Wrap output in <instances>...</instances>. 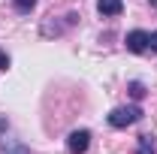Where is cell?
I'll return each instance as SVG.
<instances>
[{
	"label": "cell",
	"instance_id": "cell-6",
	"mask_svg": "<svg viewBox=\"0 0 157 154\" xmlns=\"http://www.w3.org/2000/svg\"><path fill=\"white\" fill-rule=\"evenodd\" d=\"M130 97H133V100H142V97H145V88H142V82H130Z\"/></svg>",
	"mask_w": 157,
	"mask_h": 154
},
{
	"label": "cell",
	"instance_id": "cell-4",
	"mask_svg": "<svg viewBox=\"0 0 157 154\" xmlns=\"http://www.w3.org/2000/svg\"><path fill=\"white\" fill-rule=\"evenodd\" d=\"M97 12L112 18V15H121L124 12V0H97Z\"/></svg>",
	"mask_w": 157,
	"mask_h": 154
},
{
	"label": "cell",
	"instance_id": "cell-10",
	"mask_svg": "<svg viewBox=\"0 0 157 154\" xmlns=\"http://www.w3.org/2000/svg\"><path fill=\"white\" fill-rule=\"evenodd\" d=\"M151 6H157V0H151Z\"/></svg>",
	"mask_w": 157,
	"mask_h": 154
},
{
	"label": "cell",
	"instance_id": "cell-7",
	"mask_svg": "<svg viewBox=\"0 0 157 154\" xmlns=\"http://www.w3.org/2000/svg\"><path fill=\"white\" fill-rule=\"evenodd\" d=\"M12 3H15V9H18V12H30V9L36 6V0H12Z\"/></svg>",
	"mask_w": 157,
	"mask_h": 154
},
{
	"label": "cell",
	"instance_id": "cell-5",
	"mask_svg": "<svg viewBox=\"0 0 157 154\" xmlns=\"http://www.w3.org/2000/svg\"><path fill=\"white\" fill-rule=\"evenodd\" d=\"M136 154H157L154 136H139V142H136Z\"/></svg>",
	"mask_w": 157,
	"mask_h": 154
},
{
	"label": "cell",
	"instance_id": "cell-1",
	"mask_svg": "<svg viewBox=\"0 0 157 154\" xmlns=\"http://www.w3.org/2000/svg\"><path fill=\"white\" fill-rule=\"evenodd\" d=\"M139 118H142V109H139V106H118V109H112V112H109V124L121 130V127L136 124Z\"/></svg>",
	"mask_w": 157,
	"mask_h": 154
},
{
	"label": "cell",
	"instance_id": "cell-9",
	"mask_svg": "<svg viewBox=\"0 0 157 154\" xmlns=\"http://www.w3.org/2000/svg\"><path fill=\"white\" fill-rule=\"evenodd\" d=\"M148 48H154V52H157V33H148Z\"/></svg>",
	"mask_w": 157,
	"mask_h": 154
},
{
	"label": "cell",
	"instance_id": "cell-2",
	"mask_svg": "<svg viewBox=\"0 0 157 154\" xmlns=\"http://www.w3.org/2000/svg\"><path fill=\"white\" fill-rule=\"evenodd\" d=\"M88 145H91V133H88V130H73L70 139H67L70 154H85V151H88Z\"/></svg>",
	"mask_w": 157,
	"mask_h": 154
},
{
	"label": "cell",
	"instance_id": "cell-8",
	"mask_svg": "<svg viewBox=\"0 0 157 154\" xmlns=\"http://www.w3.org/2000/svg\"><path fill=\"white\" fill-rule=\"evenodd\" d=\"M3 70H9V55L0 48V73H3Z\"/></svg>",
	"mask_w": 157,
	"mask_h": 154
},
{
	"label": "cell",
	"instance_id": "cell-3",
	"mask_svg": "<svg viewBox=\"0 0 157 154\" xmlns=\"http://www.w3.org/2000/svg\"><path fill=\"white\" fill-rule=\"evenodd\" d=\"M124 45H127V52L142 55V52L148 48V33H145V30H130V33H127V39H124Z\"/></svg>",
	"mask_w": 157,
	"mask_h": 154
}]
</instances>
